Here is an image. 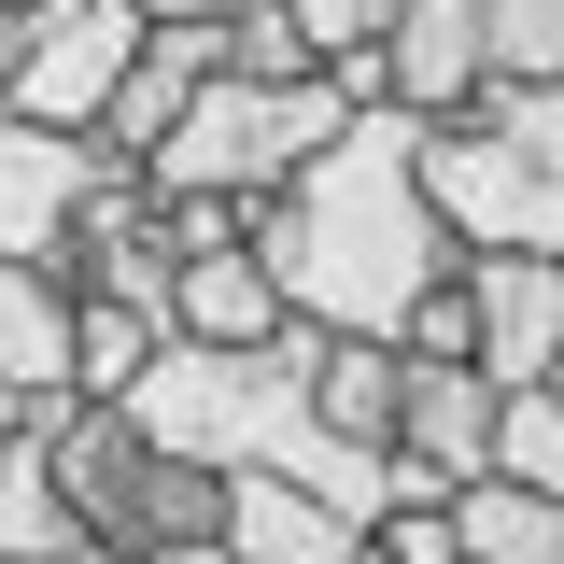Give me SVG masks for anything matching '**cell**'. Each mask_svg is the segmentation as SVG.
<instances>
[{
  "label": "cell",
  "instance_id": "10",
  "mask_svg": "<svg viewBox=\"0 0 564 564\" xmlns=\"http://www.w3.org/2000/svg\"><path fill=\"white\" fill-rule=\"evenodd\" d=\"M395 395H410V352L395 339H325L311 352V423L339 452H395Z\"/></svg>",
  "mask_w": 564,
  "mask_h": 564
},
{
  "label": "cell",
  "instance_id": "5",
  "mask_svg": "<svg viewBox=\"0 0 564 564\" xmlns=\"http://www.w3.org/2000/svg\"><path fill=\"white\" fill-rule=\"evenodd\" d=\"M466 325H480V367L494 395H536L564 367V254H466Z\"/></svg>",
  "mask_w": 564,
  "mask_h": 564
},
{
  "label": "cell",
  "instance_id": "2",
  "mask_svg": "<svg viewBox=\"0 0 564 564\" xmlns=\"http://www.w3.org/2000/svg\"><path fill=\"white\" fill-rule=\"evenodd\" d=\"M423 212L452 254H564V85H480L423 128Z\"/></svg>",
  "mask_w": 564,
  "mask_h": 564
},
{
  "label": "cell",
  "instance_id": "18",
  "mask_svg": "<svg viewBox=\"0 0 564 564\" xmlns=\"http://www.w3.org/2000/svg\"><path fill=\"white\" fill-rule=\"evenodd\" d=\"M282 14H296L311 70H339V57H381V29H395V0H282Z\"/></svg>",
  "mask_w": 564,
  "mask_h": 564
},
{
  "label": "cell",
  "instance_id": "17",
  "mask_svg": "<svg viewBox=\"0 0 564 564\" xmlns=\"http://www.w3.org/2000/svg\"><path fill=\"white\" fill-rule=\"evenodd\" d=\"M367 551H381V564H466V536H452V494H381Z\"/></svg>",
  "mask_w": 564,
  "mask_h": 564
},
{
  "label": "cell",
  "instance_id": "24",
  "mask_svg": "<svg viewBox=\"0 0 564 564\" xmlns=\"http://www.w3.org/2000/svg\"><path fill=\"white\" fill-rule=\"evenodd\" d=\"M352 564H381V551H352Z\"/></svg>",
  "mask_w": 564,
  "mask_h": 564
},
{
  "label": "cell",
  "instance_id": "8",
  "mask_svg": "<svg viewBox=\"0 0 564 564\" xmlns=\"http://www.w3.org/2000/svg\"><path fill=\"white\" fill-rule=\"evenodd\" d=\"M296 311H282V282L254 269V240H226V254H184L170 269V339H198V352H269Z\"/></svg>",
  "mask_w": 564,
  "mask_h": 564
},
{
  "label": "cell",
  "instance_id": "13",
  "mask_svg": "<svg viewBox=\"0 0 564 564\" xmlns=\"http://www.w3.org/2000/svg\"><path fill=\"white\" fill-rule=\"evenodd\" d=\"M70 536H85V508L57 494V452H43V437H14V452H0V564L70 551Z\"/></svg>",
  "mask_w": 564,
  "mask_h": 564
},
{
  "label": "cell",
  "instance_id": "4",
  "mask_svg": "<svg viewBox=\"0 0 564 564\" xmlns=\"http://www.w3.org/2000/svg\"><path fill=\"white\" fill-rule=\"evenodd\" d=\"M128 57H141V14H128V0H43V14H14L0 113H14V128H57V141H99Z\"/></svg>",
  "mask_w": 564,
  "mask_h": 564
},
{
  "label": "cell",
  "instance_id": "11",
  "mask_svg": "<svg viewBox=\"0 0 564 564\" xmlns=\"http://www.w3.org/2000/svg\"><path fill=\"white\" fill-rule=\"evenodd\" d=\"M170 352V296H70V395H128Z\"/></svg>",
  "mask_w": 564,
  "mask_h": 564
},
{
  "label": "cell",
  "instance_id": "7",
  "mask_svg": "<svg viewBox=\"0 0 564 564\" xmlns=\"http://www.w3.org/2000/svg\"><path fill=\"white\" fill-rule=\"evenodd\" d=\"M85 184H99V141H57V128H14L0 113V269L57 282V240L85 212Z\"/></svg>",
  "mask_w": 564,
  "mask_h": 564
},
{
  "label": "cell",
  "instance_id": "6",
  "mask_svg": "<svg viewBox=\"0 0 564 564\" xmlns=\"http://www.w3.org/2000/svg\"><path fill=\"white\" fill-rule=\"evenodd\" d=\"M395 494H466L494 466V381L480 367H410V395H395Z\"/></svg>",
  "mask_w": 564,
  "mask_h": 564
},
{
  "label": "cell",
  "instance_id": "15",
  "mask_svg": "<svg viewBox=\"0 0 564 564\" xmlns=\"http://www.w3.org/2000/svg\"><path fill=\"white\" fill-rule=\"evenodd\" d=\"M480 480H508V494H564V395L536 381V395H494V466Z\"/></svg>",
  "mask_w": 564,
  "mask_h": 564
},
{
  "label": "cell",
  "instance_id": "23",
  "mask_svg": "<svg viewBox=\"0 0 564 564\" xmlns=\"http://www.w3.org/2000/svg\"><path fill=\"white\" fill-rule=\"evenodd\" d=\"M0 57H14V29H0Z\"/></svg>",
  "mask_w": 564,
  "mask_h": 564
},
{
  "label": "cell",
  "instance_id": "12",
  "mask_svg": "<svg viewBox=\"0 0 564 564\" xmlns=\"http://www.w3.org/2000/svg\"><path fill=\"white\" fill-rule=\"evenodd\" d=\"M452 536H466V564H564V494L466 480V494H452Z\"/></svg>",
  "mask_w": 564,
  "mask_h": 564
},
{
  "label": "cell",
  "instance_id": "22",
  "mask_svg": "<svg viewBox=\"0 0 564 564\" xmlns=\"http://www.w3.org/2000/svg\"><path fill=\"white\" fill-rule=\"evenodd\" d=\"M14 14H43V0H0V29H14Z\"/></svg>",
  "mask_w": 564,
  "mask_h": 564
},
{
  "label": "cell",
  "instance_id": "3",
  "mask_svg": "<svg viewBox=\"0 0 564 564\" xmlns=\"http://www.w3.org/2000/svg\"><path fill=\"white\" fill-rule=\"evenodd\" d=\"M325 141H339L325 70H311V85H240V70H212L198 99H184V128L141 155V184H155V198H269L282 170H311Z\"/></svg>",
  "mask_w": 564,
  "mask_h": 564
},
{
  "label": "cell",
  "instance_id": "20",
  "mask_svg": "<svg viewBox=\"0 0 564 564\" xmlns=\"http://www.w3.org/2000/svg\"><path fill=\"white\" fill-rule=\"evenodd\" d=\"M128 564H226V536H198V551H128Z\"/></svg>",
  "mask_w": 564,
  "mask_h": 564
},
{
  "label": "cell",
  "instance_id": "1",
  "mask_svg": "<svg viewBox=\"0 0 564 564\" xmlns=\"http://www.w3.org/2000/svg\"><path fill=\"white\" fill-rule=\"evenodd\" d=\"M254 269L282 282V311L311 339H395L423 282L466 269L437 240V212H423V128L395 99L381 113H339V141L254 198Z\"/></svg>",
  "mask_w": 564,
  "mask_h": 564
},
{
  "label": "cell",
  "instance_id": "9",
  "mask_svg": "<svg viewBox=\"0 0 564 564\" xmlns=\"http://www.w3.org/2000/svg\"><path fill=\"white\" fill-rule=\"evenodd\" d=\"M352 551H367L352 508H325L296 480H226V564H352Z\"/></svg>",
  "mask_w": 564,
  "mask_h": 564
},
{
  "label": "cell",
  "instance_id": "21",
  "mask_svg": "<svg viewBox=\"0 0 564 564\" xmlns=\"http://www.w3.org/2000/svg\"><path fill=\"white\" fill-rule=\"evenodd\" d=\"M29 564H113V551H99V536H70V551H29Z\"/></svg>",
  "mask_w": 564,
  "mask_h": 564
},
{
  "label": "cell",
  "instance_id": "16",
  "mask_svg": "<svg viewBox=\"0 0 564 564\" xmlns=\"http://www.w3.org/2000/svg\"><path fill=\"white\" fill-rule=\"evenodd\" d=\"M212 29H226V70H240V85H311V43H296L282 0H240V14H212Z\"/></svg>",
  "mask_w": 564,
  "mask_h": 564
},
{
  "label": "cell",
  "instance_id": "14",
  "mask_svg": "<svg viewBox=\"0 0 564 564\" xmlns=\"http://www.w3.org/2000/svg\"><path fill=\"white\" fill-rule=\"evenodd\" d=\"M480 85H564V0H466Z\"/></svg>",
  "mask_w": 564,
  "mask_h": 564
},
{
  "label": "cell",
  "instance_id": "19",
  "mask_svg": "<svg viewBox=\"0 0 564 564\" xmlns=\"http://www.w3.org/2000/svg\"><path fill=\"white\" fill-rule=\"evenodd\" d=\"M128 14H141V29H155V14H240V0H128Z\"/></svg>",
  "mask_w": 564,
  "mask_h": 564
}]
</instances>
